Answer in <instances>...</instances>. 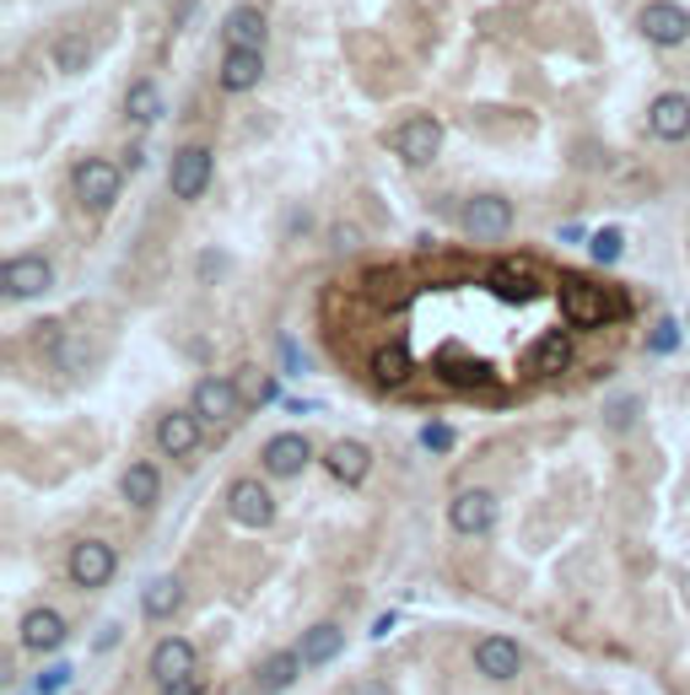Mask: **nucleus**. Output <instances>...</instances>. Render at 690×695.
<instances>
[{
  "instance_id": "37",
  "label": "nucleus",
  "mask_w": 690,
  "mask_h": 695,
  "mask_svg": "<svg viewBox=\"0 0 690 695\" xmlns=\"http://www.w3.org/2000/svg\"><path fill=\"white\" fill-rule=\"evenodd\" d=\"M162 695H205L200 680H179V685H162Z\"/></svg>"
},
{
  "instance_id": "12",
  "label": "nucleus",
  "mask_w": 690,
  "mask_h": 695,
  "mask_svg": "<svg viewBox=\"0 0 690 695\" xmlns=\"http://www.w3.org/2000/svg\"><path fill=\"white\" fill-rule=\"evenodd\" d=\"M308 464H314L308 432H275V437L264 443V475H275V480H292V475H303Z\"/></svg>"
},
{
  "instance_id": "7",
  "label": "nucleus",
  "mask_w": 690,
  "mask_h": 695,
  "mask_svg": "<svg viewBox=\"0 0 690 695\" xmlns=\"http://www.w3.org/2000/svg\"><path fill=\"white\" fill-rule=\"evenodd\" d=\"M120 577V556H114V545H103V539H81V545H70V582L76 588H109Z\"/></svg>"
},
{
  "instance_id": "33",
  "label": "nucleus",
  "mask_w": 690,
  "mask_h": 695,
  "mask_svg": "<svg viewBox=\"0 0 690 695\" xmlns=\"http://www.w3.org/2000/svg\"><path fill=\"white\" fill-rule=\"evenodd\" d=\"M421 447H427V453H448V447H453V426H448V421L421 426Z\"/></svg>"
},
{
  "instance_id": "29",
  "label": "nucleus",
  "mask_w": 690,
  "mask_h": 695,
  "mask_svg": "<svg viewBox=\"0 0 690 695\" xmlns=\"http://www.w3.org/2000/svg\"><path fill=\"white\" fill-rule=\"evenodd\" d=\"M55 65H60L65 76H81V70L92 65V49H87L81 38H60V44H55Z\"/></svg>"
},
{
  "instance_id": "26",
  "label": "nucleus",
  "mask_w": 690,
  "mask_h": 695,
  "mask_svg": "<svg viewBox=\"0 0 690 695\" xmlns=\"http://www.w3.org/2000/svg\"><path fill=\"white\" fill-rule=\"evenodd\" d=\"M410 373H416V362H410L405 345H377L373 351V383L377 388H405Z\"/></svg>"
},
{
  "instance_id": "36",
  "label": "nucleus",
  "mask_w": 690,
  "mask_h": 695,
  "mask_svg": "<svg viewBox=\"0 0 690 695\" xmlns=\"http://www.w3.org/2000/svg\"><path fill=\"white\" fill-rule=\"evenodd\" d=\"M631 415H636V399H615V405L604 410V421H610L615 432H626V426H631Z\"/></svg>"
},
{
  "instance_id": "39",
  "label": "nucleus",
  "mask_w": 690,
  "mask_h": 695,
  "mask_svg": "<svg viewBox=\"0 0 690 695\" xmlns=\"http://www.w3.org/2000/svg\"><path fill=\"white\" fill-rule=\"evenodd\" d=\"M357 695H388V691H383V685H362V691H357Z\"/></svg>"
},
{
  "instance_id": "19",
  "label": "nucleus",
  "mask_w": 690,
  "mask_h": 695,
  "mask_svg": "<svg viewBox=\"0 0 690 695\" xmlns=\"http://www.w3.org/2000/svg\"><path fill=\"white\" fill-rule=\"evenodd\" d=\"M647 129H653L658 140H686L690 135V98L686 92H664V98H653Z\"/></svg>"
},
{
  "instance_id": "8",
  "label": "nucleus",
  "mask_w": 690,
  "mask_h": 695,
  "mask_svg": "<svg viewBox=\"0 0 690 695\" xmlns=\"http://www.w3.org/2000/svg\"><path fill=\"white\" fill-rule=\"evenodd\" d=\"M211 173H216V157L205 146H179L173 168H168V190H173V200H200L211 190Z\"/></svg>"
},
{
  "instance_id": "21",
  "label": "nucleus",
  "mask_w": 690,
  "mask_h": 695,
  "mask_svg": "<svg viewBox=\"0 0 690 695\" xmlns=\"http://www.w3.org/2000/svg\"><path fill=\"white\" fill-rule=\"evenodd\" d=\"M566 367H572V340H566L562 329L545 334V340H534V351H529V362H523L529 378H556Z\"/></svg>"
},
{
  "instance_id": "24",
  "label": "nucleus",
  "mask_w": 690,
  "mask_h": 695,
  "mask_svg": "<svg viewBox=\"0 0 690 695\" xmlns=\"http://www.w3.org/2000/svg\"><path fill=\"white\" fill-rule=\"evenodd\" d=\"M120 497H125L135 512H151L157 497H162V475H157V464H129L125 480H120Z\"/></svg>"
},
{
  "instance_id": "2",
  "label": "nucleus",
  "mask_w": 690,
  "mask_h": 695,
  "mask_svg": "<svg viewBox=\"0 0 690 695\" xmlns=\"http://www.w3.org/2000/svg\"><path fill=\"white\" fill-rule=\"evenodd\" d=\"M70 184H76V200H81L87 216H109L120 190H125V173L114 162H103V157H87V162H76V179Z\"/></svg>"
},
{
  "instance_id": "6",
  "label": "nucleus",
  "mask_w": 690,
  "mask_h": 695,
  "mask_svg": "<svg viewBox=\"0 0 690 695\" xmlns=\"http://www.w3.org/2000/svg\"><path fill=\"white\" fill-rule=\"evenodd\" d=\"M497 497L486 491V486H470V491H459L453 506H448V523H453V534H464V539H480V534H491L497 528Z\"/></svg>"
},
{
  "instance_id": "23",
  "label": "nucleus",
  "mask_w": 690,
  "mask_h": 695,
  "mask_svg": "<svg viewBox=\"0 0 690 695\" xmlns=\"http://www.w3.org/2000/svg\"><path fill=\"white\" fill-rule=\"evenodd\" d=\"M340 647H346V631H340L335 620H318V626H308V631H303V641H297V652H303V663H308V669L335 663V658H340Z\"/></svg>"
},
{
  "instance_id": "11",
  "label": "nucleus",
  "mask_w": 690,
  "mask_h": 695,
  "mask_svg": "<svg viewBox=\"0 0 690 695\" xmlns=\"http://www.w3.org/2000/svg\"><path fill=\"white\" fill-rule=\"evenodd\" d=\"M562 314L572 329H599L604 318H615V308H610V297H604L599 286H588V281H562Z\"/></svg>"
},
{
  "instance_id": "20",
  "label": "nucleus",
  "mask_w": 690,
  "mask_h": 695,
  "mask_svg": "<svg viewBox=\"0 0 690 695\" xmlns=\"http://www.w3.org/2000/svg\"><path fill=\"white\" fill-rule=\"evenodd\" d=\"M324 469H329L340 486H362L367 469H373V453H367V443H357V437H340V443L324 453Z\"/></svg>"
},
{
  "instance_id": "35",
  "label": "nucleus",
  "mask_w": 690,
  "mask_h": 695,
  "mask_svg": "<svg viewBox=\"0 0 690 695\" xmlns=\"http://www.w3.org/2000/svg\"><path fill=\"white\" fill-rule=\"evenodd\" d=\"M65 685H70V669L55 663V669H44V674H38V685H33V691H38V695H60Z\"/></svg>"
},
{
  "instance_id": "31",
  "label": "nucleus",
  "mask_w": 690,
  "mask_h": 695,
  "mask_svg": "<svg viewBox=\"0 0 690 695\" xmlns=\"http://www.w3.org/2000/svg\"><path fill=\"white\" fill-rule=\"evenodd\" d=\"M621 249H626V238H621L615 227H604V232H593V243H588V253H593L599 264H615V259H621Z\"/></svg>"
},
{
  "instance_id": "13",
  "label": "nucleus",
  "mask_w": 690,
  "mask_h": 695,
  "mask_svg": "<svg viewBox=\"0 0 690 695\" xmlns=\"http://www.w3.org/2000/svg\"><path fill=\"white\" fill-rule=\"evenodd\" d=\"M205 443V421L194 415V410H168L162 421H157V447L168 453V458H194Z\"/></svg>"
},
{
  "instance_id": "15",
  "label": "nucleus",
  "mask_w": 690,
  "mask_h": 695,
  "mask_svg": "<svg viewBox=\"0 0 690 695\" xmlns=\"http://www.w3.org/2000/svg\"><path fill=\"white\" fill-rule=\"evenodd\" d=\"M16 641H22L27 652H60L65 647V615L60 609H49V604L27 609L22 626H16Z\"/></svg>"
},
{
  "instance_id": "14",
  "label": "nucleus",
  "mask_w": 690,
  "mask_h": 695,
  "mask_svg": "<svg viewBox=\"0 0 690 695\" xmlns=\"http://www.w3.org/2000/svg\"><path fill=\"white\" fill-rule=\"evenodd\" d=\"M303 669H308V663H303L297 647H275L270 658H259V669H253V691L259 695H286L292 685H297Z\"/></svg>"
},
{
  "instance_id": "5",
  "label": "nucleus",
  "mask_w": 690,
  "mask_h": 695,
  "mask_svg": "<svg viewBox=\"0 0 690 695\" xmlns=\"http://www.w3.org/2000/svg\"><path fill=\"white\" fill-rule=\"evenodd\" d=\"M636 27H642V38H647V44L675 49V44H686V38H690V11L680 5V0H647V5H642V16H636Z\"/></svg>"
},
{
  "instance_id": "25",
  "label": "nucleus",
  "mask_w": 690,
  "mask_h": 695,
  "mask_svg": "<svg viewBox=\"0 0 690 695\" xmlns=\"http://www.w3.org/2000/svg\"><path fill=\"white\" fill-rule=\"evenodd\" d=\"M140 609H146V620H173V615L184 609V582H179V577H157V582L140 593Z\"/></svg>"
},
{
  "instance_id": "3",
  "label": "nucleus",
  "mask_w": 690,
  "mask_h": 695,
  "mask_svg": "<svg viewBox=\"0 0 690 695\" xmlns=\"http://www.w3.org/2000/svg\"><path fill=\"white\" fill-rule=\"evenodd\" d=\"M244 388L233 378H200L194 383V394H189V410L205 421V426H233L238 415H244Z\"/></svg>"
},
{
  "instance_id": "34",
  "label": "nucleus",
  "mask_w": 690,
  "mask_h": 695,
  "mask_svg": "<svg viewBox=\"0 0 690 695\" xmlns=\"http://www.w3.org/2000/svg\"><path fill=\"white\" fill-rule=\"evenodd\" d=\"M658 356H669L675 345H680V329H675V318H664V323H653V340H647Z\"/></svg>"
},
{
  "instance_id": "30",
  "label": "nucleus",
  "mask_w": 690,
  "mask_h": 695,
  "mask_svg": "<svg viewBox=\"0 0 690 695\" xmlns=\"http://www.w3.org/2000/svg\"><path fill=\"white\" fill-rule=\"evenodd\" d=\"M497 286L507 297H534V275L523 264H497Z\"/></svg>"
},
{
  "instance_id": "4",
  "label": "nucleus",
  "mask_w": 690,
  "mask_h": 695,
  "mask_svg": "<svg viewBox=\"0 0 690 695\" xmlns=\"http://www.w3.org/2000/svg\"><path fill=\"white\" fill-rule=\"evenodd\" d=\"M55 286V264L44 253H16L0 264V297L11 303H27V297H44Z\"/></svg>"
},
{
  "instance_id": "1",
  "label": "nucleus",
  "mask_w": 690,
  "mask_h": 695,
  "mask_svg": "<svg viewBox=\"0 0 690 695\" xmlns=\"http://www.w3.org/2000/svg\"><path fill=\"white\" fill-rule=\"evenodd\" d=\"M388 151L405 162V168H432L442 151V125L432 114H410L388 129Z\"/></svg>"
},
{
  "instance_id": "27",
  "label": "nucleus",
  "mask_w": 690,
  "mask_h": 695,
  "mask_svg": "<svg viewBox=\"0 0 690 695\" xmlns=\"http://www.w3.org/2000/svg\"><path fill=\"white\" fill-rule=\"evenodd\" d=\"M162 109H168V103H162V87H157V81H135V87L125 92V119L129 125H157Z\"/></svg>"
},
{
  "instance_id": "18",
  "label": "nucleus",
  "mask_w": 690,
  "mask_h": 695,
  "mask_svg": "<svg viewBox=\"0 0 690 695\" xmlns=\"http://www.w3.org/2000/svg\"><path fill=\"white\" fill-rule=\"evenodd\" d=\"M264 38H270V22H264L259 5H233L227 11V22H222V44L227 49H264Z\"/></svg>"
},
{
  "instance_id": "28",
  "label": "nucleus",
  "mask_w": 690,
  "mask_h": 695,
  "mask_svg": "<svg viewBox=\"0 0 690 695\" xmlns=\"http://www.w3.org/2000/svg\"><path fill=\"white\" fill-rule=\"evenodd\" d=\"M438 373H442L448 383H459V388H475V383H480V388H491V367H480V362H459V356H442Z\"/></svg>"
},
{
  "instance_id": "16",
  "label": "nucleus",
  "mask_w": 690,
  "mask_h": 695,
  "mask_svg": "<svg viewBox=\"0 0 690 695\" xmlns=\"http://www.w3.org/2000/svg\"><path fill=\"white\" fill-rule=\"evenodd\" d=\"M194 669H200V658H194V647L179 641V636H168V641H157V647H151V680H157V685L194 680Z\"/></svg>"
},
{
  "instance_id": "38",
  "label": "nucleus",
  "mask_w": 690,
  "mask_h": 695,
  "mask_svg": "<svg viewBox=\"0 0 690 695\" xmlns=\"http://www.w3.org/2000/svg\"><path fill=\"white\" fill-rule=\"evenodd\" d=\"M200 275L216 281V275H222V253H205V259H200Z\"/></svg>"
},
{
  "instance_id": "10",
  "label": "nucleus",
  "mask_w": 690,
  "mask_h": 695,
  "mask_svg": "<svg viewBox=\"0 0 690 695\" xmlns=\"http://www.w3.org/2000/svg\"><path fill=\"white\" fill-rule=\"evenodd\" d=\"M227 517L238 523V528H270L275 523V497L259 486V480H233V491H227Z\"/></svg>"
},
{
  "instance_id": "22",
  "label": "nucleus",
  "mask_w": 690,
  "mask_h": 695,
  "mask_svg": "<svg viewBox=\"0 0 690 695\" xmlns=\"http://www.w3.org/2000/svg\"><path fill=\"white\" fill-rule=\"evenodd\" d=\"M264 76V49H227L222 60V92H253Z\"/></svg>"
},
{
  "instance_id": "17",
  "label": "nucleus",
  "mask_w": 690,
  "mask_h": 695,
  "mask_svg": "<svg viewBox=\"0 0 690 695\" xmlns=\"http://www.w3.org/2000/svg\"><path fill=\"white\" fill-rule=\"evenodd\" d=\"M475 669H480L486 680H518L523 647H518L512 636H486V641H475Z\"/></svg>"
},
{
  "instance_id": "32",
  "label": "nucleus",
  "mask_w": 690,
  "mask_h": 695,
  "mask_svg": "<svg viewBox=\"0 0 690 695\" xmlns=\"http://www.w3.org/2000/svg\"><path fill=\"white\" fill-rule=\"evenodd\" d=\"M238 388H244L249 405H275V378H264V373H244Z\"/></svg>"
},
{
  "instance_id": "9",
  "label": "nucleus",
  "mask_w": 690,
  "mask_h": 695,
  "mask_svg": "<svg viewBox=\"0 0 690 695\" xmlns=\"http://www.w3.org/2000/svg\"><path fill=\"white\" fill-rule=\"evenodd\" d=\"M464 232L480 238V243L507 238V232H512V200H502V194H475V200L464 205Z\"/></svg>"
}]
</instances>
